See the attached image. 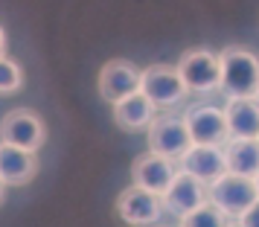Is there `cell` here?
<instances>
[{
    "mask_svg": "<svg viewBox=\"0 0 259 227\" xmlns=\"http://www.w3.org/2000/svg\"><path fill=\"white\" fill-rule=\"evenodd\" d=\"M154 117H157V105L143 90L114 102V122H117L119 128H125V131H143V128H149Z\"/></svg>",
    "mask_w": 259,
    "mask_h": 227,
    "instance_id": "cell-14",
    "label": "cell"
},
{
    "mask_svg": "<svg viewBox=\"0 0 259 227\" xmlns=\"http://www.w3.org/2000/svg\"><path fill=\"white\" fill-rule=\"evenodd\" d=\"M3 195H6V184L0 180V201H3Z\"/></svg>",
    "mask_w": 259,
    "mask_h": 227,
    "instance_id": "cell-21",
    "label": "cell"
},
{
    "mask_svg": "<svg viewBox=\"0 0 259 227\" xmlns=\"http://www.w3.org/2000/svg\"><path fill=\"white\" fill-rule=\"evenodd\" d=\"M204 201H207V184L198 180L195 175L184 172V169H178V175L172 178L169 190L163 192V210L172 213L181 221V215H187L189 210H195Z\"/></svg>",
    "mask_w": 259,
    "mask_h": 227,
    "instance_id": "cell-11",
    "label": "cell"
},
{
    "mask_svg": "<svg viewBox=\"0 0 259 227\" xmlns=\"http://www.w3.org/2000/svg\"><path fill=\"white\" fill-rule=\"evenodd\" d=\"M181 224H187V227H222V224H230V218L224 215V210L219 204L207 198L195 210H189L187 215H181Z\"/></svg>",
    "mask_w": 259,
    "mask_h": 227,
    "instance_id": "cell-17",
    "label": "cell"
},
{
    "mask_svg": "<svg viewBox=\"0 0 259 227\" xmlns=\"http://www.w3.org/2000/svg\"><path fill=\"white\" fill-rule=\"evenodd\" d=\"M175 175H178V160L157 155L152 149L146 155L134 157V163H131V184H137L143 190L160 192V195L169 190V184H172Z\"/></svg>",
    "mask_w": 259,
    "mask_h": 227,
    "instance_id": "cell-10",
    "label": "cell"
},
{
    "mask_svg": "<svg viewBox=\"0 0 259 227\" xmlns=\"http://www.w3.org/2000/svg\"><path fill=\"white\" fill-rule=\"evenodd\" d=\"M184 120H187L189 134H192V143L222 146V143L230 140L224 108H215V105H210V102H201V105H192L189 111H184Z\"/></svg>",
    "mask_w": 259,
    "mask_h": 227,
    "instance_id": "cell-9",
    "label": "cell"
},
{
    "mask_svg": "<svg viewBox=\"0 0 259 227\" xmlns=\"http://www.w3.org/2000/svg\"><path fill=\"white\" fill-rule=\"evenodd\" d=\"M178 70L187 82L189 94H212L222 87V61L219 53H212L207 47L187 50L178 59Z\"/></svg>",
    "mask_w": 259,
    "mask_h": 227,
    "instance_id": "cell-4",
    "label": "cell"
},
{
    "mask_svg": "<svg viewBox=\"0 0 259 227\" xmlns=\"http://www.w3.org/2000/svg\"><path fill=\"white\" fill-rule=\"evenodd\" d=\"M239 224L242 227H259V198L247 207L245 213L239 215Z\"/></svg>",
    "mask_w": 259,
    "mask_h": 227,
    "instance_id": "cell-19",
    "label": "cell"
},
{
    "mask_svg": "<svg viewBox=\"0 0 259 227\" xmlns=\"http://www.w3.org/2000/svg\"><path fill=\"white\" fill-rule=\"evenodd\" d=\"M224 117L230 137H259V96H230Z\"/></svg>",
    "mask_w": 259,
    "mask_h": 227,
    "instance_id": "cell-15",
    "label": "cell"
},
{
    "mask_svg": "<svg viewBox=\"0 0 259 227\" xmlns=\"http://www.w3.org/2000/svg\"><path fill=\"white\" fill-rule=\"evenodd\" d=\"M117 213L125 224L143 227V224H157L163 218V195L152 190H143L137 184H131L128 190L119 192L117 198Z\"/></svg>",
    "mask_w": 259,
    "mask_h": 227,
    "instance_id": "cell-7",
    "label": "cell"
},
{
    "mask_svg": "<svg viewBox=\"0 0 259 227\" xmlns=\"http://www.w3.org/2000/svg\"><path fill=\"white\" fill-rule=\"evenodd\" d=\"M143 94L152 99L157 111L181 105L189 96V87L184 82V76L178 70V64H149L143 70Z\"/></svg>",
    "mask_w": 259,
    "mask_h": 227,
    "instance_id": "cell-3",
    "label": "cell"
},
{
    "mask_svg": "<svg viewBox=\"0 0 259 227\" xmlns=\"http://www.w3.org/2000/svg\"><path fill=\"white\" fill-rule=\"evenodd\" d=\"M24 87V70L21 64L9 56H0V96L6 94H15Z\"/></svg>",
    "mask_w": 259,
    "mask_h": 227,
    "instance_id": "cell-18",
    "label": "cell"
},
{
    "mask_svg": "<svg viewBox=\"0 0 259 227\" xmlns=\"http://www.w3.org/2000/svg\"><path fill=\"white\" fill-rule=\"evenodd\" d=\"M253 180H256V190H259V175H256V178H253Z\"/></svg>",
    "mask_w": 259,
    "mask_h": 227,
    "instance_id": "cell-22",
    "label": "cell"
},
{
    "mask_svg": "<svg viewBox=\"0 0 259 227\" xmlns=\"http://www.w3.org/2000/svg\"><path fill=\"white\" fill-rule=\"evenodd\" d=\"M6 47H9V38H6V29L0 26V56H6Z\"/></svg>",
    "mask_w": 259,
    "mask_h": 227,
    "instance_id": "cell-20",
    "label": "cell"
},
{
    "mask_svg": "<svg viewBox=\"0 0 259 227\" xmlns=\"http://www.w3.org/2000/svg\"><path fill=\"white\" fill-rule=\"evenodd\" d=\"M207 198L222 207L224 215L230 218V224H239V215L259 198V190H256V180L253 178L236 175V172L227 169L212 184H207Z\"/></svg>",
    "mask_w": 259,
    "mask_h": 227,
    "instance_id": "cell-2",
    "label": "cell"
},
{
    "mask_svg": "<svg viewBox=\"0 0 259 227\" xmlns=\"http://www.w3.org/2000/svg\"><path fill=\"white\" fill-rule=\"evenodd\" d=\"M38 175V152L0 143V180L6 187H24Z\"/></svg>",
    "mask_w": 259,
    "mask_h": 227,
    "instance_id": "cell-13",
    "label": "cell"
},
{
    "mask_svg": "<svg viewBox=\"0 0 259 227\" xmlns=\"http://www.w3.org/2000/svg\"><path fill=\"white\" fill-rule=\"evenodd\" d=\"M178 169H184L189 175H195L204 184H212V180L227 172V157H224L222 146H201L192 143L184 152V157L178 160Z\"/></svg>",
    "mask_w": 259,
    "mask_h": 227,
    "instance_id": "cell-12",
    "label": "cell"
},
{
    "mask_svg": "<svg viewBox=\"0 0 259 227\" xmlns=\"http://www.w3.org/2000/svg\"><path fill=\"white\" fill-rule=\"evenodd\" d=\"M192 146V134L187 128V120L178 114H160L149 125V149L163 157L181 160L184 152Z\"/></svg>",
    "mask_w": 259,
    "mask_h": 227,
    "instance_id": "cell-6",
    "label": "cell"
},
{
    "mask_svg": "<svg viewBox=\"0 0 259 227\" xmlns=\"http://www.w3.org/2000/svg\"><path fill=\"white\" fill-rule=\"evenodd\" d=\"M227 169L245 178L259 175V137H230L224 146Z\"/></svg>",
    "mask_w": 259,
    "mask_h": 227,
    "instance_id": "cell-16",
    "label": "cell"
},
{
    "mask_svg": "<svg viewBox=\"0 0 259 227\" xmlns=\"http://www.w3.org/2000/svg\"><path fill=\"white\" fill-rule=\"evenodd\" d=\"M143 87V70L128 59H111L99 70V96L105 102H119Z\"/></svg>",
    "mask_w": 259,
    "mask_h": 227,
    "instance_id": "cell-8",
    "label": "cell"
},
{
    "mask_svg": "<svg viewBox=\"0 0 259 227\" xmlns=\"http://www.w3.org/2000/svg\"><path fill=\"white\" fill-rule=\"evenodd\" d=\"M222 61V90L230 96H259V56L247 47H224L219 53Z\"/></svg>",
    "mask_w": 259,
    "mask_h": 227,
    "instance_id": "cell-1",
    "label": "cell"
},
{
    "mask_svg": "<svg viewBox=\"0 0 259 227\" xmlns=\"http://www.w3.org/2000/svg\"><path fill=\"white\" fill-rule=\"evenodd\" d=\"M0 140L3 143L21 146L29 152H38L47 140V125L29 108H12L3 120H0Z\"/></svg>",
    "mask_w": 259,
    "mask_h": 227,
    "instance_id": "cell-5",
    "label": "cell"
}]
</instances>
